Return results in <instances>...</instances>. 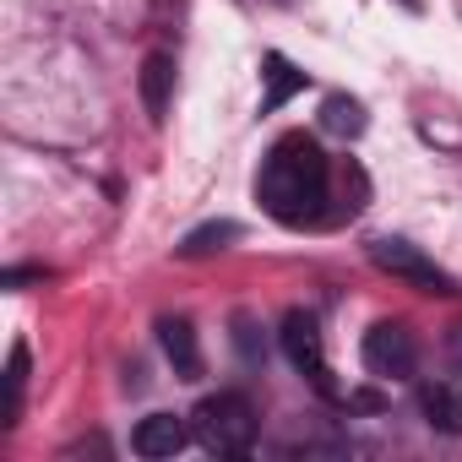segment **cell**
Here are the masks:
<instances>
[{
    "label": "cell",
    "instance_id": "cell-1",
    "mask_svg": "<svg viewBox=\"0 0 462 462\" xmlns=\"http://www.w3.org/2000/svg\"><path fill=\"white\" fill-rule=\"evenodd\" d=\"M327 180H332V169H327V152L316 147V136L289 131L256 174V201L267 217L305 228V223H321V212H327Z\"/></svg>",
    "mask_w": 462,
    "mask_h": 462
},
{
    "label": "cell",
    "instance_id": "cell-2",
    "mask_svg": "<svg viewBox=\"0 0 462 462\" xmlns=\"http://www.w3.org/2000/svg\"><path fill=\"white\" fill-rule=\"evenodd\" d=\"M190 435L212 457H245L256 446V408L245 392H212L190 413Z\"/></svg>",
    "mask_w": 462,
    "mask_h": 462
},
{
    "label": "cell",
    "instance_id": "cell-3",
    "mask_svg": "<svg viewBox=\"0 0 462 462\" xmlns=\"http://www.w3.org/2000/svg\"><path fill=\"white\" fill-rule=\"evenodd\" d=\"M283 354H289V365L321 392V397H332V402H343V392L332 386V370H327V348H321V327H316V316H305V310H289L283 316Z\"/></svg>",
    "mask_w": 462,
    "mask_h": 462
},
{
    "label": "cell",
    "instance_id": "cell-4",
    "mask_svg": "<svg viewBox=\"0 0 462 462\" xmlns=\"http://www.w3.org/2000/svg\"><path fill=\"white\" fill-rule=\"evenodd\" d=\"M370 262L381 267V273H392V278H402L408 289H419V294H457V278L446 273V267H435L419 245H408V240H375L370 245Z\"/></svg>",
    "mask_w": 462,
    "mask_h": 462
},
{
    "label": "cell",
    "instance_id": "cell-5",
    "mask_svg": "<svg viewBox=\"0 0 462 462\" xmlns=\"http://www.w3.org/2000/svg\"><path fill=\"white\" fill-rule=\"evenodd\" d=\"M359 359H365V370H370L375 381H408L413 365H419V343H413V332H408L402 321H375V327L365 332Z\"/></svg>",
    "mask_w": 462,
    "mask_h": 462
},
{
    "label": "cell",
    "instance_id": "cell-6",
    "mask_svg": "<svg viewBox=\"0 0 462 462\" xmlns=\"http://www.w3.org/2000/svg\"><path fill=\"white\" fill-rule=\"evenodd\" d=\"M185 440H190V424H185V419H174V413H147V419L136 424V435H131V451H136V457H174Z\"/></svg>",
    "mask_w": 462,
    "mask_h": 462
},
{
    "label": "cell",
    "instance_id": "cell-7",
    "mask_svg": "<svg viewBox=\"0 0 462 462\" xmlns=\"http://www.w3.org/2000/svg\"><path fill=\"white\" fill-rule=\"evenodd\" d=\"M158 343H163V354H169V365H174L180 381H196L201 375V348H196V327L190 321H180V316L158 321Z\"/></svg>",
    "mask_w": 462,
    "mask_h": 462
},
{
    "label": "cell",
    "instance_id": "cell-8",
    "mask_svg": "<svg viewBox=\"0 0 462 462\" xmlns=\"http://www.w3.org/2000/svg\"><path fill=\"white\" fill-rule=\"evenodd\" d=\"M419 408H424L430 430L462 435V392H457L451 381H430V386H419Z\"/></svg>",
    "mask_w": 462,
    "mask_h": 462
},
{
    "label": "cell",
    "instance_id": "cell-9",
    "mask_svg": "<svg viewBox=\"0 0 462 462\" xmlns=\"http://www.w3.org/2000/svg\"><path fill=\"white\" fill-rule=\"evenodd\" d=\"M169 93H174V60L169 55H147L142 60V104H147L152 125L169 115Z\"/></svg>",
    "mask_w": 462,
    "mask_h": 462
},
{
    "label": "cell",
    "instance_id": "cell-10",
    "mask_svg": "<svg viewBox=\"0 0 462 462\" xmlns=\"http://www.w3.org/2000/svg\"><path fill=\"white\" fill-rule=\"evenodd\" d=\"M267 93H262V115H278L294 93H305V71L289 60V55H267Z\"/></svg>",
    "mask_w": 462,
    "mask_h": 462
},
{
    "label": "cell",
    "instance_id": "cell-11",
    "mask_svg": "<svg viewBox=\"0 0 462 462\" xmlns=\"http://www.w3.org/2000/svg\"><path fill=\"white\" fill-rule=\"evenodd\" d=\"M321 131H332V136H359V131H365V104L332 93V98L321 104Z\"/></svg>",
    "mask_w": 462,
    "mask_h": 462
},
{
    "label": "cell",
    "instance_id": "cell-12",
    "mask_svg": "<svg viewBox=\"0 0 462 462\" xmlns=\"http://www.w3.org/2000/svg\"><path fill=\"white\" fill-rule=\"evenodd\" d=\"M228 240H240V223H201L180 240V256H207V251H223Z\"/></svg>",
    "mask_w": 462,
    "mask_h": 462
},
{
    "label": "cell",
    "instance_id": "cell-13",
    "mask_svg": "<svg viewBox=\"0 0 462 462\" xmlns=\"http://www.w3.org/2000/svg\"><path fill=\"white\" fill-rule=\"evenodd\" d=\"M23 386H28V348L17 343L12 359H6V408H0V424H17V413H23Z\"/></svg>",
    "mask_w": 462,
    "mask_h": 462
},
{
    "label": "cell",
    "instance_id": "cell-14",
    "mask_svg": "<svg viewBox=\"0 0 462 462\" xmlns=\"http://www.w3.org/2000/svg\"><path fill=\"white\" fill-rule=\"evenodd\" d=\"M402 6H419V0H402Z\"/></svg>",
    "mask_w": 462,
    "mask_h": 462
}]
</instances>
